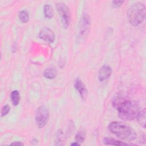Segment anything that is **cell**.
<instances>
[{
    "label": "cell",
    "instance_id": "5bb4252c",
    "mask_svg": "<svg viewBox=\"0 0 146 146\" xmlns=\"http://www.w3.org/2000/svg\"><path fill=\"white\" fill-rule=\"evenodd\" d=\"M44 17L47 18V19H51L53 17V9L52 7L49 5V4H46L44 6Z\"/></svg>",
    "mask_w": 146,
    "mask_h": 146
},
{
    "label": "cell",
    "instance_id": "4fadbf2b",
    "mask_svg": "<svg viewBox=\"0 0 146 146\" xmlns=\"http://www.w3.org/2000/svg\"><path fill=\"white\" fill-rule=\"evenodd\" d=\"M10 98L13 104L15 106H17L20 101V94L18 91H13L10 94Z\"/></svg>",
    "mask_w": 146,
    "mask_h": 146
},
{
    "label": "cell",
    "instance_id": "8992f818",
    "mask_svg": "<svg viewBox=\"0 0 146 146\" xmlns=\"http://www.w3.org/2000/svg\"><path fill=\"white\" fill-rule=\"evenodd\" d=\"M49 118V111L47 107L44 106L39 107L35 114V121L37 126L42 128L46 125Z\"/></svg>",
    "mask_w": 146,
    "mask_h": 146
},
{
    "label": "cell",
    "instance_id": "6da1fadb",
    "mask_svg": "<svg viewBox=\"0 0 146 146\" xmlns=\"http://www.w3.org/2000/svg\"><path fill=\"white\" fill-rule=\"evenodd\" d=\"M113 107L117 109L119 117L124 120H132L139 112V107L134 101L118 97L113 101Z\"/></svg>",
    "mask_w": 146,
    "mask_h": 146
},
{
    "label": "cell",
    "instance_id": "9a60e30c",
    "mask_svg": "<svg viewBox=\"0 0 146 146\" xmlns=\"http://www.w3.org/2000/svg\"><path fill=\"white\" fill-rule=\"evenodd\" d=\"M19 18L22 23H26L29 20V14L26 10H21L19 13Z\"/></svg>",
    "mask_w": 146,
    "mask_h": 146
},
{
    "label": "cell",
    "instance_id": "5b68a950",
    "mask_svg": "<svg viewBox=\"0 0 146 146\" xmlns=\"http://www.w3.org/2000/svg\"><path fill=\"white\" fill-rule=\"evenodd\" d=\"M56 10L60 15L63 27L67 28L71 21V13L68 6L63 2H58L56 5Z\"/></svg>",
    "mask_w": 146,
    "mask_h": 146
},
{
    "label": "cell",
    "instance_id": "3957f363",
    "mask_svg": "<svg viewBox=\"0 0 146 146\" xmlns=\"http://www.w3.org/2000/svg\"><path fill=\"white\" fill-rule=\"evenodd\" d=\"M146 9L145 5L141 2L133 3L128 11V18L129 23L134 26H137L145 19Z\"/></svg>",
    "mask_w": 146,
    "mask_h": 146
},
{
    "label": "cell",
    "instance_id": "44dd1931",
    "mask_svg": "<svg viewBox=\"0 0 146 146\" xmlns=\"http://www.w3.org/2000/svg\"><path fill=\"white\" fill-rule=\"evenodd\" d=\"M80 145V144L78 143V142H75V143H73L71 144V145H73V146H74V145L78 146V145Z\"/></svg>",
    "mask_w": 146,
    "mask_h": 146
},
{
    "label": "cell",
    "instance_id": "8fae6325",
    "mask_svg": "<svg viewBox=\"0 0 146 146\" xmlns=\"http://www.w3.org/2000/svg\"><path fill=\"white\" fill-rule=\"evenodd\" d=\"M44 76L47 79H52L55 78L57 75V70L56 68L50 67L45 70L43 73Z\"/></svg>",
    "mask_w": 146,
    "mask_h": 146
},
{
    "label": "cell",
    "instance_id": "277c9868",
    "mask_svg": "<svg viewBox=\"0 0 146 146\" xmlns=\"http://www.w3.org/2000/svg\"><path fill=\"white\" fill-rule=\"evenodd\" d=\"M90 18L87 14L84 13L79 21L78 27L77 37L79 39H84L87 37L90 30Z\"/></svg>",
    "mask_w": 146,
    "mask_h": 146
},
{
    "label": "cell",
    "instance_id": "ba28073f",
    "mask_svg": "<svg viewBox=\"0 0 146 146\" xmlns=\"http://www.w3.org/2000/svg\"><path fill=\"white\" fill-rule=\"evenodd\" d=\"M74 87L79 92L81 98L85 99L87 96V90L83 82L80 79H76L74 83Z\"/></svg>",
    "mask_w": 146,
    "mask_h": 146
},
{
    "label": "cell",
    "instance_id": "30bf717a",
    "mask_svg": "<svg viewBox=\"0 0 146 146\" xmlns=\"http://www.w3.org/2000/svg\"><path fill=\"white\" fill-rule=\"evenodd\" d=\"M145 115H146V111L145 108H144L141 111H139L138 112L136 118L139 124L143 127L144 128H145Z\"/></svg>",
    "mask_w": 146,
    "mask_h": 146
},
{
    "label": "cell",
    "instance_id": "ac0fdd59",
    "mask_svg": "<svg viewBox=\"0 0 146 146\" xmlns=\"http://www.w3.org/2000/svg\"><path fill=\"white\" fill-rule=\"evenodd\" d=\"M62 137H63L62 132H61V131H59V132H58L57 135H56V142L58 143L57 144V145H62V144L60 143L62 142Z\"/></svg>",
    "mask_w": 146,
    "mask_h": 146
},
{
    "label": "cell",
    "instance_id": "7a4b0ae2",
    "mask_svg": "<svg viewBox=\"0 0 146 146\" xmlns=\"http://www.w3.org/2000/svg\"><path fill=\"white\" fill-rule=\"evenodd\" d=\"M108 129L112 133L123 140H133L136 136L135 132L130 127L120 122H111Z\"/></svg>",
    "mask_w": 146,
    "mask_h": 146
},
{
    "label": "cell",
    "instance_id": "7c38bea8",
    "mask_svg": "<svg viewBox=\"0 0 146 146\" xmlns=\"http://www.w3.org/2000/svg\"><path fill=\"white\" fill-rule=\"evenodd\" d=\"M103 143L106 145H127V143L117 140L116 139L111 138H104L103 140Z\"/></svg>",
    "mask_w": 146,
    "mask_h": 146
},
{
    "label": "cell",
    "instance_id": "52a82bcc",
    "mask_svg": "<svg viewBox=\"0 0 146 146\" xmlns=\"http://www.w3.org/2000/svg\"><path fill=\"white\" fill-rule=\"evenodd\" d=\"M39 38L45 42L51 43L55 39V34L54 31L48 27L43 28L39 33Z\"/></svg>",
    "mask_w": 146,
    "mask_h": 146
},
{
    "label": "cell",
    "instance_id": "ffe728a7",
    "mask_svg": "<svg viewBox=\"0 0 146 146\" xmlns=\"http://www.w3.org/2000/svg\"><path fill=\"white\" fill-rule=\"evenodd\" d=\"M11 145H23V144L21 141H16L11 144Z\"/></svg>",
    "mask_w": 146,
    "mask_h": 146
},
{
    "label": "cell",
    "instance_id": "2e32d148",
    "mask_svg": "<svg viewBox=\"0 0 146 146\" xmlns=\"http://www.w3.org/2000/svg\"><path fill=\"white\" fill-rule=\"evenodd\" d=\"M84 139H85V134L82 131H79L75 136V140L76 142L79 143H83V141L84 140Z\"/></svg>",
    "mask_w": 146,
    "mask_h": 146
},
{
    "label": "cell",
    "instance_id": "e0dca14e",
    "mask_svg": "<svg viewBox=\"0 0 146 146\" xmlns=\"http://www.w3.org/2000/svg\"><path fill=\"white\" fill-rule=\"evenodd\" d=\"M10 111V107L8 105H5L1 110V116H4L5 115H6Z\"/></svg>",
    "mask_w": 146,
    "mask_h": 146
},
{
    "label": "cell",
    "instance_id": "9c48e42d",
    "mask_svg": "<svg viewBox=\"0 0 146 146\" xmlns=\"http://www.w3.org/2000/svg\"><path fill=\"white\" fill-rule=\"evenodd\" d=\"M112 70L110 66L107 65L103 66L98 72V79L100 82H103L107 79L111 74Z\"/></svg>",
    "mask_w": 146,
    "mask_h": 146
},
{
    "label": "cell",
    "instance_id": "d6986e66",
    "mask_svg": "<svg viewBox=\"0 0 146 146\" xmlns=\"http://www.w3.org/2000/svg\"><path fill=\"white\" fill-rule=\"evenodd\" d=\"M123 3H124V1H113L112 2V5L113 7L117 8V7H119L120 6H121Z\"/></svg>",
    "mask_w": 146,
    "mask_h": 146
}]
</instances>
